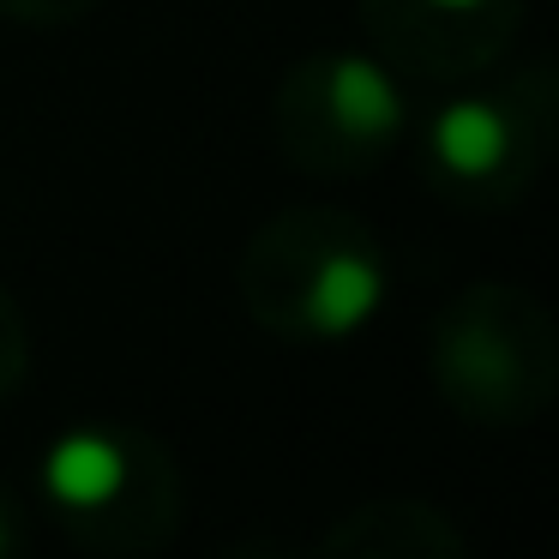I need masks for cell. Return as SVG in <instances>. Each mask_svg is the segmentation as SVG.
I'll use <instances>...</instances> for the list:
<instances>
[{
  "label": "cell",
  "mask_w": 559,
  "mask_h": 559,
  "mask_svg": "<svg viewBox=\"0 0 559 559\" xmlns=\"http://www.w3.org/2000/svg\"><path fill=\"white\" fill-rule=\"evenodd\" d=\"M121 487V451L97 433H73L49 451V493L67 506H103Z\"/></svg>",
  "instance_id": "obj_1"
},
{
  "label": "cell",
  "mask_w": 559,
  "mask_h": 559,
  "mask_svg": "<svg viewBox=\"0 0 559 559\" xmlns=\"http://www.w3.org/2000/svg\"><path fill=\"white\" fill-rule=\"evenodd\" d=\"M433 145H439V163L457 175H481L506 157V121H499L487 103H451L433 127Z\"/></svg>",
  "instance_id": "obj_2"
},
{
  "label": "cell",
  "mask_w": 559,
  "mask_h": 559,
  "mask_svg": "<svg viewBox=\"0 0 559 559\" xmlns=\"http://www.w3.org/2000/svg\"><path fill=\"white\" fill-rule=\"evenodd\" d=\"M331 109L349 133H391L397 127V91L373 61H337L331 67Z\"/></svg>",
  "instance_id": "obj_3"
},
{
  "label": "cell",
  "mask_w": 559,
  "mask_h": 559,
  "mask_svg": "<svg viewBox=\"0 0 559 559\" xmlns=\"http://www.w3.org/2000/svg\"><path fill=\"white\" fill-rule=\"evenodd\" d=\"M313 325H325V331H355L367 313L379 307V271L367 265V259H331L325 271H319V283H313Z\"/></svg>",
  "instance_id": "obj_4"
},
{
  "label": "cell",
  "mask_w": 559,
  "mask_h": 559,
  "mask_svg": "<svg viewBox=\"0 0 559 559\" xmlns=\"http://www.w3.org/2000/svg\"><path fill=\"white\" fill-rule=\"evenodd\" d=\"M433 7H475V0H433Z\"/></svg>",
  "instance_id": "obj_5"
},
{
  "label": "cell",
  "mask_w": 559,
  "mask_h": 559,
  "mask_svg": "<svg viewBox=\"0 0 559 559\" xmlns=\"http://www.w3.org/2000/svg\"><path fill=\"white\" fill-rule=\"evenodd\" d=\"M0 542H7V535H0Z\"/></svg>",
  "instance_id": "obj_6"
}]
</instances>
